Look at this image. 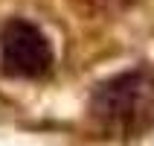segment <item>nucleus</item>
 Instances as JSON below:
<instances>
[{"mask_svg":"<svg viewBox=\"0 0 154 146\" xmlns=\"http://www.w3.org/2000/svg\"><path fill=\"white\" fill-rule=\"evenodd\" d=\"M90 117L111 135L154 129V67H131L99 82L90 94Z\"/></svg>","mask_w":154,"mask_h":146,"instance_id":"obj_1","label":"nucleus"},{"mask_svg":"<svg viewBox=\"0 0 154 146\" xmlns=\"http://www.w3.org/2000/svg\"><path fill=\"white\" fill-rule=\"evenodd\" d=\"M55 64L50 38L41 32V26L12 18L0 26V70L12 79H41Z\"/></svg>","mask_w":154,"mask_h":146,"instance_id":"obj_2","label":"nucleus"}]
</instances>
